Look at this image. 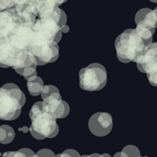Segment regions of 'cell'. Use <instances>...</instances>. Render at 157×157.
Here are the masks:
<instances>
[{
  "label": "cell",
  "instance_id": "obj_1",
  "mask_svg": "<svg viewBox=\"0 0 157 157\" xmlns=\"http://www.w3.org/2000/svg\"><path fill=\"white\" fill-rule=\"evenodd\" d=\"M26 102L25 94L14 83H6L0 90V119L14 120L19 117Z\"/></svg>",
  "mask_w": 157,
  "mask_h": 157
},
{
  "label": "cell",
  "instance_id": "obj_2",
  "mask_svg": "<svg viewBox=\"0 0 157 157\" xmlns=\"http://www.w3.org/2000/svg\"><path fill=\"white\" fill-rule=\"evenodd\" d=\"M115 47L119 61L129 63L144 54L146 46L135 29H127L116 38Z\"/></svg>",
  "mask_w": 157,
  "mask_h": 157
},
{
  "label": "cell",
  "instance_id": "obj_3",
  "mask_svg": "<svg viewBox=\"0 0 157 157\" xmlns=\"http://www.w3.org/2000/svg\"><path fill=\"white\" fill-rule=\"evenodd\" d=\"M107 80L105 68L98 63L89 64L79 71V86L83 90H100L105 87Z\"/></svg>",
  "mask_w": 157,
  "mask_h": 157
},
{
  "label": "cell",
  "instance_id": "obj_4",
  "mask_svg": "<svg viewBox=\"0 0 157 157\" xmlns=\"http://www.w3.org/2000/svg\"><path fill=\"white\" fill-rule=\"evenodd\" d=\"M34 30L32 47H43L54 45L56 38L61 29L55 20L48 17H39V19L36 20L34 24Z\"/></svg>",
  "mask_w": 157,
  "mask_h": 157
},
{
  "label": "cell",
  "instance_id": "obj_5",
  "mask_svg": "<svg viewBox=\"0 0 157 157\" xmlns=\"http://www.w3.org/2000/svg\"><path fill=\"white\" fill-rule=\"evenodd\" d=\"M35 23H22L3 40L8 42L17 52L30 50L34 36Z\"/></svg>",
  "mask_w": 157,
  "mask_h": 157
},
{
  "label": "cell",
  "instance_id": "obj_6",
  "mask_svg": "<svg viewBox=\"0 0 157 157\" xmlns=\"http://www.w3.org/2000/svg\"><path fill=\"white\" fill-rule=\"evenodd\" d=\"M55 117L43 111L34 119L32 120V124L29 127V131L40 134L45 138H50L56 129L58 127Z\"/></svg>",
  "mask_w": 157,
  "mask_h": 157
},
{
  "label": "cell",
  "instance_id": "obj_7",
  "mask_svg": "<svg viewBox=\"0 0 157 157\" xmlns=\"http://www.w3.org/2000/svg\"><path fill=\"white\" fill-rule=\"evenodd\" d=\"M43 109L56 119L67 117L70 112L68 104L62 100L60 93L52 94L45 98L43 101Z\"/></svg>",
  "mask_w": 157,
  "mask_h": 157
},
{
  "label": "cell",
  "instance_id": "obj_8",
  "mask_svg": "<svg viewBox=\"0 0 157 157\" xmlns=\"http://www.w3.org/2000/svg\"><path fill=\"white\" fill-rule=\"evenodd\" d=\"M113 126V117L108 113H97L92 115L88 122L89 130L97 137H104L111 132Z\"/></svg>",
  "mask_w": 157,
  "mask_h": 157
},
{
  "label": "cell",
  "instance_id": "obj_9",
  "mask_svg": "<svg viewBox=\"0 0 157 157\" xmlns=\"http://www.w3.org/2000/svg\"><path fill=\"white\" fill-rule=\"evenodd\" d=\"M21 24L22 22L15 8L0 11V39L7 38Z\"/></svg>",
  "mask_w": 157,
  "mask_h": 157
},
{
  "label": "cell",
  "instance_id": "obj_10",
  "mask_svg": "<svg viewBox=\"0 0 157 157\" xmlns=\"http://www.w3.org/2000/svg\"><path fill=\"white\" fill-rule=\"evenodd\" d=\"M37 59L38 65H45L53 63L58 59V45H47L43 47H32L30 49Z\"/></svg>",
  "mask_w": 157,
  "mask_h": 157
},
{
  "label": "cell",
  "instance_id": "obj_11",
  "mask_svg": "<svg viewBox=\"0 0 157 157\" xmlns=\"http://www.w3.org/2000/svg\"><path fill=\"white\" fill-rule=\"evenodd\" d=\"M157 65V43H152L145 48L143 55L142 62L137 64L139 71L148 73Z\"/></svg>",
  "mask_w": 157,
  "mask_h": 157
},
{
  "label": "cell",
  "instance_id": "obj_12",
  "mask_svg": "<svg viewBox=\"0 0 157 157\" xmlns=\"http://www.w3.org/2000/svg\"><path fill=\"white\" fill-rule=\"evenodd\" d=\"M37 66V59L31 50H24L17 53L11 68L14 70H17Z\"/></svg>",
  "mask_w": 157,
  "mask_h": 157
},
{
  "label": "cell",
  "instance_id": "obj_13",
  "mask_svg": "<svg viewBox=\"0 0 157 157\" xmlns=\"http://www.w3.org/2000/svg\"><path fill=\"white\" fill-rule=\"evenodd\" d=\"M17 52L3 39H0V64L2 68L11 67Z\"/></svg>",
  "mask_w": 157,
  "mask_h": 157
},
{
  "label": "cell",
  "instance_id": "obj_14",
  "mask_svg": "<svg viewBox=\"0 0 157 157\" xmlns=\"http://www.w3.org/2000/svg\"><path fill=\"white\" fill-rule=\"evenodd\" d=\"M137 33L140 36V37L145 41V44L146 47L152 43V36L155 32V29L152 28L151 25H148L145 20L141 21V22L137 25L135 29Z\"/></svg>",
  "mask_w": 157,
  "mask_h": 157
},
{
  "label": "cell",
  "instance_id": "obj_15",
  "mask_svg": "<svg viewBox=\"0 0 157 157\" xmlns=\"http://www.w3.org/2000/svg\"><path fill=\"white\" fill-rule=\"evenodd\" d=\"M44 86V82L42 78L37 76V78L33 81H28L27 87L29 90V92L32 96H39L41 94L42 90Z\"/></svg>",
  "mask_w": 157,
  "mask_h": 157
},
{
  "label": "cell",
  "instance_id": "obj_16",
  "mask_svg": "<svg viewBox=\"0 0 157 157\" xmlns=\"http://www.w3.org/2000/svg\"><path fill=\"white\" fill-rule=\"evenodd\" d=\"M14 130L9 125H2L0 127V142L2 144H9L14 139Z\"/></svg>",
  "mask_w": 157,
  "mask_h": 157
},
{
  "label": "cell",
  "instance_id": "obj_17",
  "mask_svg": "<svg viewBox=\"0 0 157 157\" xmlns=\"http://www.w3.org/2000/svg\"><path fill=\"white\" fill-rule=\"evenodd\" d=\"M17 73L22 75L27 81H33L37 78V71L36 67H29L24 69L15 70Z\"/></svg>",
  "mask_w": 157,
  "mask_h": 157
},
{
  "label": "cell",
  "instance_id": "obj_18",
  "mask_svg": "<svg viewBox=\"0 0 157 157\" xmlns=\"http://www.w3.org/2000/svg\"><path fill=\"white\" fill-rule=\"evenodd\" d=\"M54 93H59V90L57 86H54V85H46L43 86V90L41 92V98L43 100H44L45 98H47L50 95Z\"/></svg>",
  "mask_w": 157,
  "mask_h": 157
},
{
  "label": "cell",
  "instance_id": "obj_19",
  "mask_svg": "<svg viewBox=\"0 0 157 157\" xmlns=\"http://www.w3.org/2000/svg\"><path fill=\"white\" fill-rule=\"evenodd\" d=\"M123 152L127 153L128 157H140L141 156V152L137 146L135 145H127L122 150Z\"/></svg>",
  "mask_w": 157,
  "mask_h": 157
},
{
  "label": "cell",
  "instance_id": "obj_20",
  "mask_svg": "<svg viewBox=\"0 0 157 157\" xmlns=\"http://www.w3.org/2000/svg\"><path fill=\"white\" fill-rule=\"evenodd\" d=\"M43 111V101H37L32 105L30 112H29V117L31 120L34 119L36 116L41 113Z\"/></svg>",
  "mask_w": 157,
  "mask_h": 157
},
{
  "label": "cell",
  "instance_id": "obj_21",
  "mask_svg": "<svg viewBox=\"0 0 157 157\" xmlns=\"http://www.w3.org/2000/svg\"><path fill=\"white\" fill-rule=\"evenodd\" d=\"M16 0H0V11L13 9L15 7Z\"/></svg>",
  "mask_w": 157,
  "mask_h": 157
},
{
  "label": "cell",
  "instance_id": "obj_22",
  "mask_svg": "<svg viewBox=\"0 0 157 157\" xmlns=\"http://www.w3.org/2000/svg\"><path fill=\"white\" fill-rule=\"evenodd\" d=\"M151 10H152L149 9V8H143V9H141L137 11V13H136V15H135L136 25H137V24L139 23V22H141V21H143V20L145 19V16L147 15V13H149Z\"/></svg>",
  "mask_w": 157,
  "mask_h": 157
},
{
  "label": "cell",
  "instance_id": "obj_23",
  "mask_svg": "<svg viewBox=\"0 0 157 157\" xmlns=\"http://www.w3.org/2000/svg\"><path fill=\"white\" fill-rule=\"evenodd\" d=\"M147 77L151 85L157 86V65L147 73Z\"/></svg>",
  "mask_w": 157,
  "mask_h": 157
},
{
  "label": "cell",
  "instance_id": "obj_24",
  "mask_svg": "<svg viewBox=\"0 0 157 157\" xmlns=\"http://www.w3.org/2000/svg\"><path fill=\"white\" fill-rule=\"evenodd\" d=\"M2 157H28V155L25 152H21V150H18L13 152H4Z\"/></svg>",
  "mask_w": 157,
  "mask_h": 157
},
{
  "label": "cell",
  "instance_id": "obj_25",
  "mask_svg": "<svg viewBox=\"0 0 157 157\" xmlns=\"http://www.w3.org/2000/svg\"><path fill=\"white\" fill-rule=\"evenodd\" d=\"M37 154L39 157H56L54 152L48 148H43V149L39 150Z\"/></svg>",
  "mask_w": 157,
  "mask_h": 157
},
{
  "label": "cell",
  "instance_id": "obj_26",
  "mask_svg": "<svg viewBox=\"0 0 157 157\" xmlns=\"http://www.w3.org/2000/svg\"><path fill=\"white\" fill-rule=\"evenodd\" d=\"M66 22H67V15L66 13H65V12H64L63 10H61V20H60V21H59L58 23L61 29V28L64 27V25H66Z\"/></svg>",
  "mask_w": 157,
  "mask_h": 157
},
{
  "label": "cell",
  "instance_id": "obj_27",
  "mask_svg": "<svg viewBox=\"0 0 157 157\" xmlns=\"http://www.w3.org/2000/svg\"><path fill=\"white\" fill-rule=\"evenodd\" d=\"M43 1L47 2V3H50L52 4V5H55L59 6H61L62 3L66 2L67 0H43Z\"/></svg>",
  "mask_w": 157,
  "mask_h": 157
},
{
  "label": "cell",
  "instance_id": "obj_28",
  "mask_svg": "<svg viewBox=\"0 0 157 157\" xmlns=\"http://www.w3.org/2000/svg\"><path fill=\"white\" fill-rule=\"evenodd\" d=\"M81 157H112L109 154L104 153V154H98V153H93L91 155H81Z\"/></svg>",
  "mask_w": 157,
  "mask_h": 157
},
{
  "label": "cell",
  "instance_id": "obj_29",
  "mask_svg": "<svg viewBox=\"0 0 157 157\" xmlns=\"http://www.w3.org/2000/svg\"><path fill=\"white\" fill-rule=\"evenodd\" d=\"M64 152L70 154V155H72V156H74V157H81V155H79V153H78L77 151H75V150H74V149H66L65 151H64Z\"/></svg>",
  "mask_w": 157,
  "mask_h": 157
},
{
  "label": "cell",
  "instance_id": "obj_30",
  "mask_svg": "<svg viewBox=\"0 0 157 157\" xmlns=\"http://www.w3.org/2000/svg\"><path fill=\"white\" fill-rule=\"evenodd\" d=\"M70 30V28L69 26H68V25H64V27L61 28V31H62L63 33H68V32H69Z\"/></svg>",
  "mask_w": 157,
  "mask_h": 157
},
{
  "label": "cell",
  "instance_id": "obj_31",
  "mask_svg": "<svg viewBox=\"0 0 157 157\" xmlns=\"http://www.w3.org/2000/svg\"><path fill=\"white\" fill-rule=\"evenodd\" d=\"M58 132H59V127H57V129H56V130H55V131H54V134H52V135H51V137H50V138H53V137H56V136H57V134H58Z\"/></svg>",
  "mask_w": 157,
  "mask_h": 157
},
{
  "label": "cell",
  "instance_id": "obj_32",
  "mask_svg": "<svg viewBox=\"0 0 157 157\" xmlns=\"http://www.w3.org/2000/svg\"><path fill=\"white\" fill-rule=\"evenodd\" d=\"M154 11H155V15H156V17H157V7H155V9L153 10ZM156 28H157V25H156Z\"/></svg>",
  "mask_w": 157,
  "mask_h": 157
},
{
  "label": "cell",
  "instance_id": "obj_33",
  "mask_svg": "<svg viewBox=\"0 0 157 157\" xmlns=\"http://www.w3.org/2000/svg\"><path fill=\"white\" fill-rule=\"evenodd\" d=\"M149 1H151L152 2H157V0H149Z\"/></svg>",
  "mask_w": 157,
  "mask_h": 157
}]
</instances>
